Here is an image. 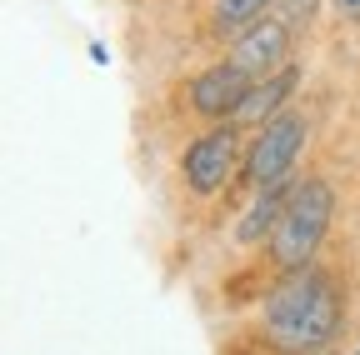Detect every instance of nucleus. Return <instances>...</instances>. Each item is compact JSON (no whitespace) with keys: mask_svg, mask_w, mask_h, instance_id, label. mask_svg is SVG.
<instances>
[{"mask_svg":"<svg viewBox=\"0 0 360 355\" xmlns=\"http://www.w3.org/2000/svg\"><path fill=\"white\" fill-rule=\"evenodd\" d=\"M350 6H360V0H350Z\"/></svg>","mask_w":360,"mask_h":355,"instance_id":"f8f14e48","label":"nucleus"},{"mask_svg":"<svg viewBox=\"0 0 360 355\" xmlns=\"http://www.w3.org/2000/svg\"><path fill=\"white\" fill-rule=\"evenodd\" d=\"M290 25L276 20V15H255L240 35H236V46H231V60L245 70V75H270V70H281L285 56H290Z\"/></svg>","mask_w":360,"mask_h":355,"instance_id":"39448f33","label":"nucleus"},{"mask_svg":"<svg viewBox=\"0 0 360 355\" xmlns=\"http://www.w3.org/2000/svg\"><path fill=\"white\" fill-rule=\"evenodd\" d=\"M345 325V295L340 285L315 271V265H300L281 280V290L265 300L260 330L281 355H321Z\"/></svg>","mask_w":360,"mask_h":355,"instance_id":"f257e3e1","label":"nucleus"},{"mask_svg":"<svg viewBox=\"0 0 360 355\" xmlns=\"http://www.w3.org/2000/svg\"><path fill=\"white\" fill-rule=\"evenodd\" d=\"M270 0H215V25L220 30H245L255 15H265Z\"/></svg>","mask_w":360,"mask_h":355,"instance_id":"1a4fd4ad","label":"nucleus"},{"mask_svg":"<svg viewBox=\"0 0 360 355\" xmlns=\"http://www.w3.org/2000/svg\"><path fill=\"white\" fill-rule=\"evenodd\" d=\"M350 355H360V345H355V350H350Z\"/></svg>","mask_w":360,"mask_h":355,"instance_id":"9b49d317","label":"nucleus"},{"mask_svg":"<svg viewBox=\"0 0 360 355\" xmlns=\"http://www.w3.org/2000/svg\"><path fill=\"white\" fill-rule=\"evenodd\" d=\"M330 215H335V191L330 181L321 175H310L300 181L276 220V231H270V255H276L281 271H300V265L315 260V250L326 245V231H330Z\"/></svg>","mask_w":360,"mask_h":355,"instance_id":"f03ea898","label":"nucleus"},{"mask_svg":"<svg viewBox=\"0 0 360 355\" xmlns=\"http://www.w3.org/2000/svg\"><path fill=\"white\" fill-rule=\"evenodd\" d=\"M295 80H300V65H281V70H270V75H255L250 80V91H245V101L236 105V125H265V120H276L281 110H285V101H290V91H295Z\"/></svg>","mask_w":360,"mask_h":355,"instance_id":"0eeeda50","label":"nucleus"},{"mask_svg":"<svg viewBox=\"0 0 360 355\" xmlns=\"http://www.w3.org/2000/svg\"><path fill=\"white\" fill-rule=\"evenodd\" d=\"M236 160H240V136L236 125H215L205 136H195L180 155V181H186L191 195H215L231 186L236 175Z\"/></svg>","mask_w":360,"mask_h":355,"instance_id":"20e7f679","label":"nucleus"},{"mask_svg":"<svg viewBox=\"0 0 360 355\" xmlns=\"http://www.w3.org/2000/svg\"><path fill=\"white\" fill-rule=\"evenodd\" d=\"M300 150H305V115H295V110H281L276 120H265V125H260L255 146L245 150V165H240V175H245L250 186L285 181Z\"/></svg>","mask_w":360,"mask_h":355,"instance_id":"7ed1b4c3","label":"nucleus"},{"mask_svg":"<svg viewBox=\"0 0 360 355\" xmlns=\"http://www.w3.org/2000/svg\"><path fill=\"white\" fill-rule=\"evenodd\" d=\"M315 11H321V0H270V15L285 20L290 30H305L315 20Z\"/></svg>","mask_w":360,"mask_h":355,"instance_id":"9d476101","label":"nucleus"},{"mask_svg":"<svg viewBox=\"0 0 360 355\" xmlns=\"http://www.w3.org/2000/svg\"><path fill=\"white\" fill-rule=\"evenodd\" d=\"M290 191H295V186H290V175H285V181H270V186H255V200H250V210L240 215L236 240H240V245H260V240H270V231H276V220H281Z\"/></svg>","mask_w":360,"mask_h":355,"instance_id":"6e6552de","label":"nucleus"},{"mask_svg":"<svg viewBox=\"0 0 360 355\" xmlns=\"http://www.w3.org/2000/svg\"><path fill=\"white\" fill-rule=\"evenodd\" d=\"M250 80H255V75H245L231 56H225L220 65H210V70H200V75L191 80V110L205 115V120L236 115V105H240L245 91H250Z\"/></svg>","mask_w":360,"mask_h":355,"instance_id":"423d86ee","label":"nucleus"}]
</instances>
